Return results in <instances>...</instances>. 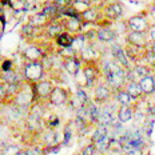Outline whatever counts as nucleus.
<instances>
[{"instance_id":"obj_27","label":"nucleus","mask_w":155,"mask_h":155,"mask_svg":"<svg viewBox=\"0 0 155 155\" xmlns=\"http://www.w3.org/2000/svg\"><path fill=\"white\" fill-rule=\"evenodd\" d=\"M9 66H11V62H5L4 66H3V70H4V71H8V70H9Z\"/></svg>"},{"instance_id":"obj_17","label":"nucleus","mask_w":155,"mask_h":155,"mask_svg":"<svg viewBox=\"0 0 155 155\" xmlns=\"http://www.w3.org/2000/svg\"><path fill=\"white\" fill-rule=\"evenodd\" d=\"M58 44H60L62 47H70L72 44V38L67 34H60L58 36Z\"/></svg>"},{"instance_id":"obj_1","label":"nucleus","mask_w":155,"mask_h":155,"mask_svg":"<svg viewBox=\"0 0 155 155\" xmlns=\"http://www.w3.org/2000/svg\"><path fill=\"white\" fill-rule=\"evenodd\" d=\"M106 76H107V82L114 87H120L124 82V72L122 68L115 66L114 63L107 62L104 66Z\"/></svg>"},{"instance_id":"obj_6","label":"nucleus","mask_w":155,"mask_h":155,"mask_svg":"<svg viewBox=\"0 0 155 155\" xmlns=\"http://www.w3.org/2000/svg\"><path fill=\"white\" fill-rule=\"evenodd\" d=\"M132 118V110L128 106H122L120 110L118 111V119L120 123H127Z\"/></svg>"},{"instance_id":"obj_30","label":"nucleus","mask_w":155,"mask_h":155,"mask_svg":"<svg viewBox=\"0 0 155 155\" xmlns=\"http://www.w3.org/2000/svg\"><path fill=\"white\" fill-rule=\"evenodd\" d=\"M18 155H28V154H27V153H19Z\"/></svg>"},{"instance_id":"obj_22","label":"nucleus","mask_w":155,"mask_h":155,"mask_svg":"<svg viewBox=\"0 0 155 155\" xmlns=\"http://www.w3.org/2000/svg\"><path fill=\"white\" fill-rule=\"evenodd\" d=\"M25 54H27V56H28V58H31V59H35V58H38L39 55H40V52H39L36 48H32V47H31Z\"/></svg>"},{"instance_id":"obj_19","label":"nucleus","mask_w":155,"mask_h":155,"mask_svg":"<svg viewBox=\"0 0 155 155\" xmlns=\"http://www.w3.org/2000/svg\"><path fill=\"white\" fill-rule=\"evenodd\" d=\"M84 76L87 79V84L91 86L94 83V80H95V78H96L95 70H94L92 67H87V68H84Z\"/></svg>"},{"instance_id":"obj_8","label":"nucleus","mask_w":155,"mask_h":155,"mask_svg":"<svg viewBox=\"0 0 155 155\" xmlns=\"http://www.w3.org/2000/svg\"><path fill=\"white\" fill-rule=\"evenodd\" d=\"M110 96V90L106 86H99L95 90V99L96 102H106Z\"/></svg>"},{"instance_id":"obj_10","label":"nucleus","mask_w":155,"mask_h":155,"mask_svg":"<svg viewBox=\"0 0 155 155\" xmlns=\"http://www.w3.org/2000/svg\"><path fill=\"white\" fill-rule=\"evenodd\" d=\"M112 54H114V56H115L116 59H118L122 64H123V66H128L127 58H126L123 50H122V48L119 47V46H114V47H112Z\"/></svg>"},{"instance_id":"obj_5","label":"nucleus","mask_w":155,"mask_h":155,"mask_svg":"<svg viewBox=\"0 0 155 155\" xmlns=\"http://www.w3.org/2000/svg\"><path fill=\"white\" fill-rule=\"evenodd\" d=\"M66 99H67V94L63 88H55L52 94H51V102L56 106L63 104L66 102Z\"/></svg>"},{"instance_id":"obj_14","label":"nucleus","mask_w":155,"mask_h":155,"mask_svg":"<svg viewBox=\"0 0 155 155\" xmlns=\"http://www.w3.org/2000/svg\"><path fill=\"white\" fill-rule=\"evenodd\" d=\"M107 15L110 16V18H112V19L119 18V16L122 15V7L119 4H111L107 8Z\"/></svg>"},{"instance_id":"obj_2","label":"nucleus","mask_w":155,"mask_h":155,"mask_svg":"<svg viewBox=\"0 0 155 155\" xmlns=\"http://www.w3.org/2000/svg\"><path fill=\"white\" fill-rule=\"evenodd\" d=\"M138 83H139V86H140L143 94L150 95V94L155 92V79H154V76L147 75V76H144L143 79H140Z\"/></svg>"},{"instance_id":"obj_12","label":"nucleus","mask_w":155,"mask_h":155,"mask_svg":"<svg viewBox=\"0 0 155 155\" xmlns=\"http://www.w3.org/2000/svg\"><path fill=\"white\" fill-rule=\"evenodd\" d=\"M38 91L41 96H47V95H51L54 91L52 86H51L50 82H41L40 84L38 86Z\"/></svg>"},{"instance_id":"obj_16","label":"nucleus","mask_w":155,"mask_h":155,"mask_svg":"<svg viewBox=\"0 0 155 155\" xmlns=\"http://www.w3.org/2000/svg\"><path fill=\"white\" fill-rule=\"evenodd\" d=\"M118 102L120 103L122 106H128L131 103V101H132V98L130 95H128V92L127 91H120L118 94Z\"/></svg>"},{"instance_id":"obj_4","label":"nucleus","mask_w":155,"mask_h":155,"mask_svg":"<svg viewBox=\"0 0 155 155\" xmlns=\"http://www.w3.org/2000/svg\"><path fill=\"white\" fill-rule=\"evenodd\" d=\"M25 74H27V76L30 78V79L36 80V79H39V78L41 76V74H43V68H41L40 64L32 63V64H30V66H27Z\"/></svg>"},{"instance_id":"obj_9","label":"nucleus","mask_w":155,"mask_h":155,"mask_svg":"<svg viewBox=\"0 0 155 155\" xmlns=\"http://www.w3.org/2000/svg\"><path fill=\"white\" fill-rule=\"evenodd\" d=\"M98 122L102 126H104V127H106V126H108V124H112V123H114V118H112L111 111H108V110H104V111H102Z\"/></svg>"},{"instance_id":"obj_29","label":"nucleus","mask_w":155,"mask_h":155,"mask_svg":"<svg viewBox=\"0 0 155 155\" xmlns=\"http://www.w3.org/2000/svg\"><path fill=\"white\" fill-rule=\"evenodd\" d=\"M3 95H4V91H3V88H2V87H0V99L3 98Z\"/></svg>"},{"instance_id":"obj_21","label":"nucleus","mask_w":155,"mask_h":155,"mask_svg":"<svg viewBox=\"0 0 155 155\" xmlns=\"http://www.w3.org/2000/svg\"><path fill=\"white\" fill-rule=\"evenodd\" d=\"M96 11H94V9H88V11H84L83 12V16H84V19H87V20L90 21H94L96 19Z\"/></svg>"},{"instance_id":"obj_15","label":"nucleus","mask_w":155,"mask_h":155,"mask_svg":"<svg viewBox=\"0 0 155 155\" xmlns=\"http://www.w3.org/2000/svg\"><path fill=\"white\" fill-rule=\"evenodd\" d=\"M128 39H130V41L132 44H135V46H143L144 44V36L140 32H134V34L130 35Z\"/></svg>"},{"instance_id":"obj_31","label":"nucleus","mask_w":155,"mask_h":155,"mask_svg":"<svg viewBox=\"0 0 155 155\" xmlns=\"http://www.w3.org/2000/svg\"><path fill=\"white\" fill-rule=\"evenodd\" d=\"M154 12H155V7H154Z\"/></svg>"},{"instance_id":"obj_3","label":"nucleus","mask_w":155,"mask_h":155,"mask_svg":"<svg viewBox=\"0 0 155 155\" xmlns=\"http://www.w3.org/2000/svg\"><path fill=\"white\" fill-rule=\"evenodd\" d=\"M128 24H130V28L134 32H144L148 28V24H147V21L144 20L143 18H132L130 19V21H128Z\"/></svg>"},{"instance_id":"obj_7","label":"nucleus","mask_w":155,"mask_h":155,"mask_svg":"<svg viewBox=\"0 0 155 155\" xmlns=\"http://www.w3.org/2000/svg\"><path fill=\"white\" fill-rule=\"evenodd\" d=\"M126 91L128 92V95H130L132 99L139 98L142 94H143V91H142V88H140V86H139L138 82H130V84L127 86V90H126Z\"/></svg>"},{"instance_id":"obj_13","label":"nucleus","mask_w":155,"mask_h":155,"mask_svg":"<svg viewBox=\"0 0 155 155\" xmlns=\"http://www.w3.org/2000/svg\"><path fill=\"white\" fill-rule=\"evenodd\" d=\"M106 137H107V128H106L104 126H102V127H99L98 130L95 131V134L92 135V142H94V144L98 143V142H101V140H103Z\"/></svg>"},{"instance_id":"obj_18","label":"nucleus","mask_w":155,"mask_h":155,"mask_svg":"<svg viewBox=\"0 0 155 155\" xmlns=\"http://www.w3.org/2000/svg\"><path fill=\"white\" fill-rule=\"evenodd\" d=\"M98 38L103 41H111L112 39L115 38V34L110 30H102L98 32Z\"/></svg>"},{"instance_id":"obj_20","label":"nucleus","mask_w":155,"mask_h":155,"mask_svg":"<svg viewBox=\"0 0 155 155\" xmlns=\"http://www.w3.org/2000/svg\"><path fill=\"white\" fill-rule=\"evenodd\" d=\"M95 153H96V146L92 143V144H88V146H86L83 148L82 155H95Z\"/></svg>"},{"instance_id":"obj_28","label":"nucleus","mask_w":155,"mask_h":155,"mask_svg":"<svg viewBox=\"0 0 155 155\" xmlns=\"http://www.w3.org/2000/svg\"><path fill=\"white\" fill-rule=\"evenodd\" d=\"M151 39H153V40L155 41V28H153V30H151Z\"/></svg>"},{"instance_id":"obj_23","label":"nucleus","mask_w":155,"mask_h":155,"mask_svg":"<svg viewBox=\"0 0 155 155\" xmlns=\"http://www.w3.org/2000/svg\"><path fill=\"white\" fill-rule=\"evenodd\" d=\"M78 99H79V102H80V104H86L87 103V95L84 94V91H82V90H79L78 91Z\"/></svg>"},{"instance_id":"obj_24","label":"nucleus","mask_w":155,"mask_h":155,"mask_svg":"<svg viewBox=\"0 0 155 155\" xmlns=\"http://www.w3.org/2000/svg\"><path fill=\"white\" fill-rule=\"evenodd\" d=\"M19 154V150L18 147H8L7 150H5V155H18Z\"/></svg>"},{"instance_id":"obj_25","label":"nucleus","mask_w":155,"mask_h":155,"mask_svg":"<svg viewBox=\"0 0 155 155\" xmlns=\"http://www.w3.org/2000/svg\"><path fill=\"white\" fill-rule=\"evenodd\" d=\"M153 124H154V122H146V123H144V131H146L147 135L151 134V130H153Z\"/></svg>"},{"instance_id":"obj_11","label":"nucleus","mask_w":155,"mask_h":155,"mask_svg":"<svg viewBox=\"0 0 155 155\" xmlns=\"http://www.w3.org/2000/svg\"><path fill=\"white\" fill-rule=\"evenodd\" d=\"M79 66L80 64L75 58H70V59L66 62V70L68 71L70 74H72V75H75L78 71H79Z\"/></svg>"},{"instance_id":"obj_26","label":"nucleus","mask_w":155,"mask_h":155,"mask_svg":"<svg viewBox=\"0 0 155 155\" xmlns=\"http://www.w3.org/2000/svg\"><path fill=\"white\" fill-rule=\"evenodd\" d=\"M78 27H79V23H78V21H75V20H71L70 23H68V28H70L71 31H76Z\"/></svg>"}]
</instances>
